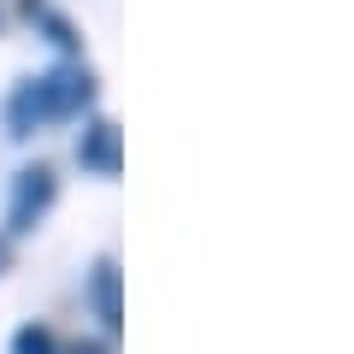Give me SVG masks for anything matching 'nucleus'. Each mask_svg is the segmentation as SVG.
<instances>
[{
  "label": "nucleus",
  "instance_id": "obj_1",
  "mask_svg": "<svg viewBox=\"0 0 354 354\" xmlns=\"http://www.w3.org/2000/svg\"><path fill=\"white\" fill-rule=\"evenodd\" d=\"M88 106H95V77L83 65H53V71L18 83V95L6 101V124H12V136H36L41 124L77 118Z\"/></svg>",
  "mask_w": 354,
  "mask_h": 354
},
{
  "label": "nucleus",
  "instance_id": "obj_2",
  "mask_svg": "<svg viewBox=\"0 0 354 354\" xmlns=\"http://www.w3.org/2000/svg\"><path fill=\"white\" fill-rule=\"evenodd\" d=\"M53 195H59V177H53L48 165H24L18 183H12V201H6V230H12V236L36 230L41 213L53 207Z\"/></svg>",
  "mask_w": 354,
  "mask_h": 354
},
{
  "label": "nucleus",
  "instance_id": "obj_3",
  "mask_svg": "<svg viewBox=\"0 0 354 354\" xmlns=\"http://www.w3.org/2000/svg\"><path fill=\"white\" fill-rule=\"evenodd\" d=\"M77 165L95 177H118V165H124V142H118V124L113 118H88L83 136H77Z\"/></svg>",
  "mask_w": 354,
  "mask_h": 354
},
{
  "label": "nucleus",
  "instance_id": "obj_4",
  "mask_svg": "<svg viewBox=\"0 0 354 354\" xmlns=\"http://www.w3.org/2000/svg\"><path fill=\"white\" fill-rule=\"evenodd\" d=\"M88 301H95V319H101L106 330L124 325V301H118V266H113V260H95V272H88Z\"/></svg>",
  "mask_w": 354,
  "mask_h": 354
},
{
  "label": "nucleus",
  "instance_id": "obj_5",
  "mask_svg": "<svg viewBox=\"0 0 354 354\" xmlns=\"http://www.w3.org/2000/svg\"><path fill=\"white\" fill-rule=\"evenodd\" d=\"M12 354H59V337H53L48 325H24L12 337Z\"/></svg>",
  "mask_w": 354,
  "mask_h": 354
},
{
  "label": "nucleus",
  "instance_id": "obj_6",
  "mask_svg": "<svg viewBox=\"0 0 354 354\" xmlns=\"http://www.w3.org/2000/svg\"><path fill=\"white\" fill-rule=\"evenodd\" d=\"M71 354H106V348H101V342H77Z\"/></svg>",
  "mask_w": 354,
  "mask_h": 354
},
{
  "label": "nucleus",
  "instance_id": "obj_7",
  "mask_svg": "<svg viewBox=\"0 0 354 354\" xmlns=\"http://www.w3.org/2000/svg\"><path fill=\"white\" fill-rule=\"evenodd\" d=\"M0 272H6V242H0Z\"/></svg>",
  "mask_w": 354,
  "mask_h": 354
}]
</instances>
